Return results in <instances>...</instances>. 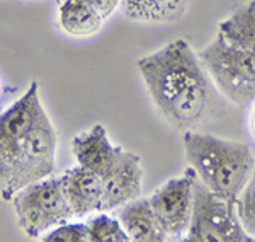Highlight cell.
I'll return each instance as SVG.
<instances>
[{"label": "cell", "mask_w": 255, "mask_h": 242, "mask_svg": "<svg viewBox=\"0 0 255 242\" xmlns=\"http://www.w3.org/2000/svg\"><path fill=\"white\" fill-rule=\"evenodd\" d=\"M141 159L134 152L123 150L121 157L102 176V193H104V210H114L141 195L143 184Z\"/></svg>", "instance_id": "cell-8"}, {"label": "cell", "mask_w": 255, "mask_h": 242, "mask_svg": "<svg viewBox=\"0 0 255 242\" xmlns=\"http://www.w3.org/2000/svg\"><path fill=\"white\" fill-rule=\"evenodd\" d=\"M189 242H254L245 232L238 215V200L225 198L209 191L199 181L194 188V207L189 231Z\"/></svg>", "instance_id": "cell-5"}, {"label": "cell", "mask_w": 255, "mask_h": 242, "mask_svg": "<svg viewBox=\"0 0 255 242\" xmlns=\"http://www.w3.org/2000/svg\"><path fill=\"white\" fill-rule=\"evenodd\" d=\"M118 220L126 231L129 241L134 242H163L168 241L160 225L148 198H134L123 205Z\"/></svg>", "instance_id": "cell-11"}, {"label": "cell", "mask_w": 255, "mask_h": 242, "mask_svg": "<svg viewBox=\"0 0 255 242\" xmlns=\"http://www.w3.org/2000/svg\"><path fill=\"white\" fill-rule=\"evenodd\" d=\"M184 152L197 181L209 191L225 198H240L255 166V154L249 143L187 130Z\"/></svg>", "instance_id": "cell-3"}, {"label": "cell", "mask_w": 255, "mask_h": 242, "mask_svg": "<svg viewBox=\"0 0 255 242\" xmlns=\"http://www.w3.org/2000/svg\"><path fill=\"white\" fill-rule=\"evenodd\" d=\"M46 242H89L87 224H61L51 229L46 237Z\"/></svg>", "instance_id": "cell-17"}, {"label": "cell", "mask_w": 255, "mask_h": 242, "mask_svg": "<svg viewBox=\"0 0 255 242\" xmlns=\"http://www.w3.org/2000/svg\"><path fill=\"white\" fill-rule=\"evenodd\" d=\"M61 29L73 38H89L102 27L104 19L85 0H63L58 7Z\"/></svg>", "instance_id": "cell-13"}, {"label": "cell", "mask_w": 255, "mask_h": 242, "mask_svg": "<svg viewBox=\"0 0 255 242\" xmlns=\"http://www.w3.org/2000/svg\"><path fill=\"white\" fill-rule=\"evenodd\" d=\"M63 191L73 217L104 210L102 178L84 166H75L61 176Z\"/></svg>", "instance_id": "cell-10"}, {"label": "cell", "mask_w": 255, "mask_h": 242, "mask_svg": "<svg viewBox=\"0 0 255 242\" xmlns=\"http://www.w3.org/2000/svg\"><path fill=\"white\" fill-rule=\"evenodd\" d=\"M85 2H87L89 5H92L94 9L101 14V17L106 20L116 12L121 0H85Z\"/></svg>", "instance_id": "cell-18"}, {"label": "cell", "mask_w": 255, "mask_h": 242, "mask_svg": "<svg viewBox=\"0 0 255 242\" xmlns=\"http://www.w3.org/2000/svg\"><path fill=\"white\" fill-rule=\"evenodd\" d=\"M123 147L113 145L102 125H94L87 131L75 135L72 140L73 157L79 166H84L102 178L123 154Z\"/></svg>", "instance_id": "cell-9"}, {"label": "cell", "mask_w": 255, "mask_h": 242, "mask_svg": "<svg viewBox=\"0 0 255 242\" xmlns=\"http://www.w3.org/2000/svg\"><path fill=\"white\" fill-rule=\"evenodd\" d=\"M155 108L177 130H191L206 118L209 75L186 39H174L136 61Z\"/></svg>", "instance_id": "cell-2"}, {"label": "cell", "mask_w": 255, "mask_h": 242, "mask_svg": "<svg viewBox=\"0 0 255 242\" xmlns=\"http://www.w3.org/2000/svg\"><path fill=\"white\" fill-rule=\"evenodd\" d=\"M204 70L226 99L238 106L255 101V55L247 50L215 39L197 51Z\"/></svg>", "instance_id": "cell-4"}, {"label": "cell", "mask_w": 255, "mask_h": 242, "mask_svg": "<svg viewBox=\"0 0 255 242\" xmlns=\"http://www.w3.org/2000/svg\"><path fill=\"white\" fill-rule=\"evenodd\" d=\"M216 36L255 55V0L242 3L218 24Z\"/></svg>", "instance_id": "cell-12"}, {"label": "cell", "mask_w": 255, "mask_h": 242, "mask_svg": "<svg viewBox=\"0 0 255 242\" xmlns=\"http://www.w3.org/2000/svg\"><path fill=\"white\" fill-rule=\"evenodd\" d=\"M238 215L245 232L255 239V166L238 198Z\"/></svg>", "instance_id": "cell-16"}, {"label": "cell", "mask_w": 255, "mask_h": 242, "mask_svg": "<svg viewBox=\"0 0 255 242\" xmlns=\"http://www.w3.org/2000/svg\"><path fill=\"white\" fill-rule=\"evenodd\" d=\"M250 130H252V135L255 137V106L252 109V114H250Z\"/></svg>", "instance_id": "cell-19"}, {"label": "cell", "mask_w": 255, "mask_h": 242, "mask_svg": "<svg viewBox=\"0 0 255 242\" xmlns=\"http://www.w3.org/2000/svg\"><path fill=\"white\" fill-rule=\"evenodd\" d=\"M87 229L89 242H129V237L121 222L109 215L94 217L90 222H87Z\"/></svg>", "instance_id": "cell-15"}, {"label": "cell", "mask_w": 255, "mask_h": 242, "mask_svg": "<svg viewBox=\"0 0 255 242\" xmlns=\"http://www.w3.org/2000/svg\"><path fill=\"white\" fill-rule=\"evenodd\" d=\"M191 0H121L125 14L139 22H174L186 14Z\"/></svg>", "instance_id": "cell-14"}, {"label": "cell", "mask_w": 255, "mask_h": 242, "mask_svg": "<svg viewBox=\"0 0 255 242\" xmlns=\"http://www.w3.org/2000/svg\"><path fill=\"white\" fill-rule=\"evenodd\" d=\"M196 183V172L189 167L186 172L168 179L148 196V202L168 241L186 237L191 225L192 207H194Z\"/></svg>", "instance_id": "cell-7"}, {"label": "cell", "mask_w": 255, "mask_h": 242, "mask_svg": "<svg viewBox=\"0 0 255 242\" xmlns=\"http://www.w3.org/2000/svg\"><path fill=\"white\" fill-rule=\"evenodd\" d=\"M20 231L27 237H39L73 217L60 178H44L27 184L12 198Z\"/></svg>", "instance_id": "cell-6"}, {"label": "cell", "mask_w": 255, "mask_h": 242, "mask_svg": "<svg viewBox=\"0 0 255 242\" xmlns=\"http://www.w3.org/2000/svg\"><path fill=\"white\" fill-rule=\"evenodd\" d=\"M0 91H2V80H0Z\"/></svg>", "instance_id": "cell-20"}, {"label": "cell", "mask_w": 255, "mask_h": 242, "mask_svg": "<svg viewBox=\"0 0 255 242\" xmlns=\"http://www.w3.org/2000/svg\"><path fill=\"white\" fill-rule=\"evenodd\" d=\"M58 135L39 99L38 82L0 114V198L10 202L27 184L55 171Z\"/></svg>", "instance_id": "cell-1"}]
</instances>
